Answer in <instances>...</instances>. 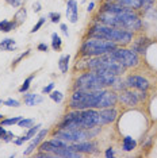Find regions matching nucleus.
<instances>
[{
    "label": "nucleus",
    "mask_w": 157,
    "mask_h": 158,
    "mask_svg": "<svg viewBox=\"0 0 157 158\" xmlns=\"http://www.w3.org/2000/svg\"><path fill=\"white\" fill-rule=\"evenodd\" d=\"M37 49L39 50V52H48V50H49V46L46 45V44H44V42H41V44H38Z\"/></svg>",
    "instance_id": "nucleus-40"
},
{
    "label": "nucleus",
    "mask_w": 157,
    "mask_h": 158,
    "mask_svg": "<svg viewBox=\"0 0 157 158\" xmlns=\"http://www.w3.org/2000/svg\"><path fill=\"white\" fill-rule=\"evenodd\" d=\"M66 18L70 23H77L78 20V4L76 0H68L66 3Z\"/></svg>",
    "instance_id": "nucleus-15"
},
{
    "label": "nucleus",
    "mask_w": 157,
    "mask_h": 158,
    "mask_svg": "<svg viewBox=\"0 0 157 158\" xmlns=\"http://www.w3.org/2000/svg\"><path fill=\"white\" fill-rule=\"evenodd\" d=\"M153 3H155V0H142V10L144 11H149L152 8Z\"/></svg>",
    "instance_id": "nucleus-33"
},
{
    "label": "nucleus",
    "mask_w": 157,
    "mask_h": 158,
    "mask_svg": "<svg viewBox=\"0 0 157 158\" xmlns=\"http://www.w3.org/2000/svg\"><path fill=\"white\" fill-rule=\"evenodd\" d=\"M115 48H118V45L111 41L88 37L80 48V56L81 57H98V56L107 54V53L114 50Z\"/></svg>",
    "instance_id": "nucleus-4"
},
{
    "label": "nucleus",
    "mask_w": 157,
    "mask_h": 158,
    "mask_svg": "<svg viewBox=\"0 0 157 158\" xmlns=\"http://www.w3.org/2000/svg\"><path fill=\"white\" fill-rule=\"evenodd\" d=\"M6 132H7V130L4 128V126H2V124H0V139H3V138H4Z\"/></svg>",
    "instance_id": "nucleus-42"
},
{
    "label": "nucleus",
    "mask_w": 157,
    "mask_h": 158,
    "mask_svg": "<svg viewBox=\"0 0 157 158\" xmlns=\"http://www.w3.org/2000/svg\"><path fill=\"white\" fill-rule=\"evenodd\" d=\"M126 88H127L126 82H125V80H122V77L121 76H118L115 78V81H114V84L111 87V89L112 91H115V92H121V91H123V89H126Z\"/></svg>",
    "instance_id": "nucleus-24"
},
{
    "label": "nucleus",
    "mask_w": 157,
    "mask_h": 158,
    "mask_svg": "<svg viewBox=\"0 0 157 158\" xmlns=\"http://www.w3.org/2000/svg\"><path fill=\"white\" fill-rule=\"evenodd\" d=\"M41 10H42L41 3H39V2H35L34 4H33V11H34V12H39Z\"/></svg>",
    "instance_id": "nucleus-41"
},
{
    "label": "nucleus",
    "mask_w": 157,
    "mask_h": 158,
    "mask_svg": "<svg viewBox=\"0 0 157 158\" xmlns=\"http://www.w3.org/2000/svg\"><path fill=\"white\" fill-rule=\"evenodd\" d=\"M125 82H126L127 88L137 89V91H144V92H146L149 89V87H151L149 81L144 76H140V74H130V76L126 77Z\"/></svg>",
    "instance_id": "nucleus-7"
},
{
    "label": "nucleus",
    "mask_w": 157,
    "mask_h": 158,
    "mask_svg": "<svg viewBox=\"0 0 157 158\" xmlns=\"http://www.w3.org/2000/svg\"><path fill=\"white\" fill-rule=\"evenodd\" d=\"M81 124L84 130L99 126V111L96 108L81 110Z\"/></svg>",
    "instance_id": "nucleus-6"
},
{
    "label": "nucleus",
    "mask_w": 157,
    "mask_h": 158,
    "mask_svg": "<svg viewBox=\"0 0 157 158\" xmlns=\"http://www.w3.org/2000/svg\"><path fill=\"white\" fill-rule=\"evenodd\" d=\"M60 30L62 31V34L65 35V37H69V31H68V26L65 23H60Z\"/></svg>",
    "instance_id": "nucleus-38"
},
{
    "label": "nucleus",
    "mask_w": 157,
    "mask_h": 158,
    "mask_svg": "<svg viewBox=\"0 0 157 158\" xmlns=\"http://www.w3.org/2000/svg\"><path fill=\"white\" fill-rule=\"evenodd\" d=\"M28 54H30V50H26V52H24V53H22V54H19V56H18L15 60L12 61V65H11V66H12V68H15V66L18 65V64H19L20 61H22V60L24 58V57H27Z\"/></svg>",
    "instance_id": "nucleus-32"
},
{
    "label": "nucleus",
    "mask_w": 157,
    "mask_h": 158,
    "mask_svg": "<svg viewBox=\"0 0 157 158\" xmlns=\"http://www.w3.org/2000/svg\"><path fill=\"white\" fill-rule=\"evenodd\" d=\"M87 35L91 38H99V39H106V41H111L114 44H117L118 46L130 45L134 38V33L130 30L110 27V26H106V24H102L98 22L90 27Z\"/></svg>",
    "instance_id": "nucleus-2"
},
{
    "label": "nucleus",
    "mask_w": 157,
    "mask_h": 158,
    "mask_svg": "<svg viewBox=\"0 0 157 158\" xmlns=\"http://www.w3.org/2000/svg\"><path fill=\"white\" fill-rule=\"evenodd\" d=\"M152 41L146 37H138V38H133V42H131V50H134L137 54H145L148 48L151 46Z\"/></svg>",
    "instance_id": "nucleus-13"
},
{
    "label": "nucleus",
    "mask_w": 157,
    "mask_h": 158,
    "mask_svg": "<svg viewBox=\"0 0 157 158\" xmlns=\"http://www.w3.org/2000/svg\"><path fill=\"white\" fill-rule=\"evenodd\" d=\"M18 27V24L15 20H2L0 22V31H3V33H10V31L15 30Z\"/></svg>",
    "instance_id": "nucleus-21"
},
{
    "label": "nucleus",
    "mask_w": 157,
    "mask_h": 158,
    "mask_svg": "<svg viewBox=\"0 0 157 158\" xmlns=\"http://www.w3.org/2000/svg\"><path fill=\"white\" fill-rule=\"evenodd\" d=\"M52 48H53V50H56V52H60L62 48V39L57 33L52 34Z\"/></svg>",
    "instance_id": "nucleus-23"
},
{
    "label": "nucleus",
    "mask_w": 157,
    "mask_h": 158,
    "mask_svg": "<svg viewBox=\"0 0 157 158\" xmlns=\"http://www.w3.org/2000/svg\"><path fill=\"white\" fill-rule=\"evenodd\" d=\"M102 91H84V89H73L72 96L69 100L70 110H87V108H96L100 100Z\"/></svg>",
    "instance_id": "nucleus-3"
},
{
    "label": "nucleus",
    "mask_w": 157,
    "mask_h": 158,
    "mask_svg": "<svg viewBox=\"0 0 157 158\" xmlns=\"http://www.w3.org/2000/svg\"><path fill=\"white\" fill-rule=\"evenodd\" d=\"M35 78V73H33V74H30L26 80L23 81V84L19 87V92L20 93H24V92H27L28 89H30V85H31V82H33V80Z\"/></svg>",
    "instance_id": "nucleus-25"
},
{
    "label": "nucleus",
    "mask_w": 157,
    "mask_h": 158,
    "mask_svg": "<svg viewBox=\"0 0 157 158\" xmlns=\"http://www.w3.org/2000/svg\"><path fill=\"white\" fill-rule=\"evenodd\" d=\"M112 60H115L117 62H119L122 66H125L126 69L130 68H135L140 65V56L131 49L122 48V46H118L114 50L107 53Z\"/></svg>",
    "instance_id": "nucleus-5"
},
{
    "label": "nucleus",
    "mask_w": 157,
    "mask_h": 158,
    "mask_svg": "<svg viewBox=\"0 0 157 158\" xmlns=\"http://www.w3.org/2000/svg\"><path fill=\"white\" fill-rule=\"evenodd\" d=\"M49 96H50V99L56 103H61L64 100V93L60 92V91H52L49 93Z\"/></svg>",
    "instance_id": "nucleus-28"
},
{
    "label": "nucleus",
    "mask_w": 157,
    "mask_h": 158,
    "mask_svg": "<svg viewBox=\"0 0 157 158\" xmlns=\"http://www.w3.org/2000/svg\"><path fill=\"white\" fill-rule=\"evenodd\" d=\"M118 102L123 103L125 106L129 107H135L140 103V99H138V93L134 92L131 88H126L123 91H121L118 93Z\"/></svg>",
    "instance_id": "nucleus-9"
},
{
    "label": "nucleus",
    "mask_w": 157,
    "mask_h": 158,
    "mask_svg": "<svg viewBox=\"0 0 157 158\" xmlns=\"http://www.w3.org/2000/svg\"><path fill=\"white\" fill-rule=\"evenodd\" d=\"M53 89H54V82H50V84L45 85V87L42 88V93H44V95H49Z\"/></svg>",
    "instance_id": "nucleus-35"
},
{
    "label": "nucleus",
    "mask_w": 157,
    "mask_h": 158,
    "mask_svg": "<svg viewBox=\"0 0 157 158\" xmlns=\"http://www.w3.org/2000/svg\"><path fill=\"white\" fill-rule=\"evenodd\" d=\"M107 2H114L118 4L127 7V8L133 10V11H138L142 8V0H107Z\"/></svg>",
    "instance_id": "nucleus-17"
},
{
    "label": "nucleus",
    "mask_w": 157,
    "mask_h": 158,
    "mask_svg": "<svg viewBox=\"0 0 157 158\" xmlns=\"http://www.w3.org/2000/svg\"><path fill=\"white\" fill-rule=\"evenodd\" d=\"M70 149L76 150V152L81 154H92L98 152V143L92 142V141H83V142H76V143H70Z\"/></svg>",
    "instance_id": "nucleus-11"
},
{
    "label": "nucleus",
    "mask_w": 157,
    "mask_h": 158,
    "mask_svg": "<svg viewBox=\"0 0 157 158\" xmlns=\"http://www.w3.org/2000/svg\"><path fill=\"white\" fill-rule=\"evenodd\" d=\"M48 18L50 19L52 23H60V20H61V14L60 12H50L48 15Z\"/></svg>",
    "instance_id": "nucleus-31"
},
{
    "label": "nucleus",
    "mask_w": 157,
    "mask_h": 158,
    "mask_svg": "<svg viewBox=\"0 0 157 158\" xmlns=\"http://www.w3.org/2000/svg\"><path fill=\"white\" fill-rule=\"evenodd\" d=\"M94 8H95V3H94V2H91L90 4H88V7H87V11H88V12H91V11H94Z\"/></svg>",
    "instance_id": "nucleus-43"
},
{
    "label": "nucleus",
    "mask_w": 157,
    "mask_h": 158,
    "mask_svg": "<svg viewBox=\"0 0 157 158\" xmlns=\"http://www.w3.org/2000/svg\"><path fill=\"white\" fill-rule=\"evenodd\" d=\"M41 127H42V124H39V123H38V124H35V126H31V127H28V128H27V131L24 132L22 136H19V138L14 139V143H15L16 146L23 145L24 142H27V141H30L31 138H34V136L38 134V131L41 130Z\"/></svg>",
    "instance_id": "nucleus-14"
},
{
    "label": "nucleus",
    "mask_w": 157,
    "mask_h": 158,
    "mask_svg": "<svg viewBox=\"0 0 157 158\" xmlns=\"http://www.w3.org/2000/svg\"><path fill=\"white\" fill-rule=\"evenodd\" d=\"M137 147V141L130 135H126L122 139V150L123 152H133Z\"/></svg>",
    "instance_id": "nucleus-18"
},
{
    "label": "nucleus",
    "mask_w": 157,
    "mask_h": 158,
    "mask_svg": "<svg viewBox=\"0 0 157 158\" xmlns=\"http://www.w3.org/2000/svg\"><path fill=\"white\" fill-rule=\"evenodd\" d=\"M26 19H27V10L24 8V7H20V8L16 11L15 16H14V20L16 22L18 26H20Z\"/></svg>",
    "instance_id": "nucleus-22"
},
{
    "label": "nucleus",
    "mask_w": 157,
    "mask_h": 158,
    "mask_svg": "<svg viewBox=\"0 0 157 158\" xmlns=\"http://www.w3.org/2000/svg\"><path fill=\"white\" fill-rule=\"evenodd\" d=\"M16 46L15 41L12 38H6L0 42V50H4V52H15Z\"/></svg>",
    "instance_id": "nucleus-20"
},
{
    "label": "nucleus",
    "mask_w": 157,
    "mask_h": 158,
    "mask_svg": "<svg viewBox=\"0 0 157 158\" xmlns=\"http://www.w3.org/2000/svg\"><path fill=\"white\" fill-rule=\"evenodd\" d=\"M35 157H38V158H54V154L48 153V152H39V153L35 154Z\"/></svg>",
    "instance_id": "nucleus-36"
},
{
    "label": "nucleus",
    "mask_w": 157,
    "mask_h": 158,
    "mask_svg": "<svg viewBox=\"0 0 157 158\" xmlns=\"http://www.w3.org/2000/svg\"><path fill=\"white\" fill-rule=\"evenodd\" d=\"M34 119H31V118H22L19 122H18V127L20 128H28L31 127V126H34Z\"/></svg>",
    "instance_id": "nucleus-26"
},
{
    "label": "nucleus",
    "mask_w": 157,
    "mask_h": 158,
    "mask_svg": "<svg viewBox=\"0 0 157 158\" xmlns=\"http://www.w3.org/2000/svg\"><path fill=\"white\" fill-rule=\"evenodd\" d=\"M2 104H3V100H0V106H2Z\"/></svg>",
    "instance_id": "nucleus-45"
},
{
    "label": "nucleus",
    "mask_w": 157,
    "mask_h": 158,
    "mask_svg": "<svg viewBox=\"0 0 157 158\" xmlns=\"http://www.w3.org/2000/svg\"><path fill=\"white\" fill-rule=\"evenodd\" d=\"M104 156H106L107 158H112L114 156H115V152H114V149H112V147H108V149H106Z\"/></svg>",
    "instance_id": "nucleus-39"
},
{
    "label": "nucleus",
    "mask_w": 157,
    "mask_h": 158,
    "mask_svg": "<svg viewBox=\"0 0 157 158\" xmlns=\"http://www.w3.org/2000/svg\"><path fill=\"white\" fill-rule=\"evenodd\" d=\"M48 128H41V130L38 131V134L34 136V138L30 139V145L27 146V149L23 152V156H31L33 154V152L37 147L39 146V143H41L44 139L46 138V135H48Z\"/></svg>",
    "instance_id": "nucleus-12"
},
{
    "label": "nucleus",
    "mask_w": 157,
    "mask_h": 158,
    "mask_svg": "<svg viewBox=\"0 0 157 158\" xmlns=\"http://www.w3.org/2000/svg\"><path fill=\"white\" fill-rule=\"evenodd\" d=\"M14 139H15V135H14V132L7 131L6 135H4V138H3L2 141H3V142H11V141H14Z\"/></svg>",
    "instance_id": "nucleus-37"
},
{
    "label": "nucleus",
    "mask_w": 157,
    "mask_h": 158,
    "mask_svg": "<svg viewBox=\"0 0 157 158\" xmlns=\"http://www.w3.org/2000/svg\"><path fill=\"white\" fill-rule=\"evenodd\" d=\"M22 119V116H14V118H7V119H3L2 120V126L4 127H8V126H14V124H18V122Z\"/></svg>",
    "instance_id": "nucleus-27"
},
{
    "label": "nucleus",
    "mask_w": 157,
    "mask_h": 158,
    "mask_svg": "<svg viewBox=\"0 0 157 158\" xmlns=\"http://www.w3.org/2000/svg\"><path fill=\"white\" fill-rule=\"evenodd\" d=\"M2 120H3V115L0 114V122H2Z\"/></svg>",
    "instance_id": "nucleus-44"
},
{
    "label": "nucleus",
    "mask_w": 157,
    "mask_h": 158,
    "mask_svg": "<svg viewBox=\"0 0 157 158\" xmlns=\"http://www.w3.org/2000/svg\"><path fill=\"white\" fill-rule=\"evenodd\" d=\"M118 118V111L115 107H108V108H100L99 110V126L110 124L115 122Z\"/></svg>",
    "instance_id": "nucleus-10"
},
{
    "label": "nucleus",
    "mask_w": 157,
    "mask_h": 158,
    "mask_svg": "<svg viewBox=\"0 0 157 158\" xmlns=\"http://www.w3.org/2000/svg\"><path fill=\"white\" fill-rule=\"evenodd\" d=\"M45 22H46V18H39V19H38V22L34 24L33 28H31V31H30V33H31V34H35V33H37V31L39 30V28H41L42 26H44V23H45Z\"/></svg>",
    "instance_id": "nucleus-29"
},
{
    "label": "nucleus",
    "mask_w": 157,
    "mask_h": 158,
    "mask_svg": "<svg viewBox=\"0 0 157 158\" xmlns=\"http://www.w3.org/2000/svg\"><path fill=\"white\" fill-rule=\"evenodd\" d=\"M96 22L115 28H125L130 31H140L142 27V20L138 14L133 10H127L121 14H111L106 11H99L96 15Z\"/></svg>",
    "instance_id": "nucleus-1"
},
{
    "label": "nucleus",
    "mask_w": 157,
    "mask_h": 158,
    "mask_svg": "<svg viewBox=\"0 0 157 158\" xmlns=\"http://www.w3.org/2000/svg\"><path fill=\"white\" fill-rule=\"evenodd\" d=\"M3 106H7V107H19L20 102H19V100H16V99L10 98V99H7V100L3 102Z\"/></svg>",
    "instance_id": "nucleus-30"
},
{
    "label": "nucleus",
    "mask_w": 157,
    "mask_h": 158,
    "mask_svg": "<svg viewBox=\"0 0 157 158\" xmlns=\"http://www.w3.org/2000/svg\"><path fill=\"white\" fill-rule=\"evenodd\" d=\"M69 61H70V56L69 54H65V56H61L58 60V69L62 74L68 73V69H69Z\"/></svg>",
    "instance_id": "nucleus-19"
},
{
    "label": "nucleus",
    "mask_w": 157,
    "mask_h": 158,
    "mask_svg": "<svg viewBox=\"0 0 157 158\" xmlns=\"http://www.w3.org/2000/svg\"><path fill=\"white\" fill-rule=\"evenodd\" d=\"M6 2L11 7H14V8H18V7H22L24 0H6Z\"/></svg>",
    "instance_id": "nucleus-34"
},
{
    "label": "nucleus",
    "mask_w": 157,
    "mask_h": 158,
    "mask_svg": "<svg viewBox=\"0 0 157 158\" xmlns=\"http://www.w3.org/2000/svg\"><path fill=\"white\" fill-rule=\"evenodd\" d=\"M118 103V93L112 89H107L104 88L102 91L100 100L98 104V110L100 108H108V107H115Z\"/></svg>",
    "instance_id": "nucleus-8"
},
{
    "label": "nucleus",
    "mask_w": 157,
    "mask_h": 158,
    "mask_svg": "<svg viewBox=\"0 0 157 158\" xmlns=\"http://www.w3.org/2000/svg\"><path fill=\"white\" fill-rule=\"evenodd\" d=\"M23 100H24V104L28 107H34V106H38L44 102V98L38 93H30V92H24L23 95Z\"/></svg>",
    "instance_id": "nucleus-16"
}]
</instances>
